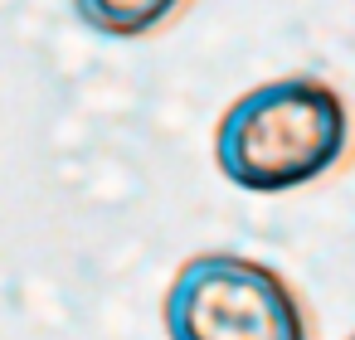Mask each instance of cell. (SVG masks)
<instances>
[{
    "label": "cell",
    "mask_w": 355,
    "mask_h": 340,
    "mask_svg": "<svg viewBox=\"0 0 355 340\" xmlns=\"http://www.w3.org/2000/svg\"><path fill=\"white\" fill-rule=\"evenodd\" d=\"M350 112L321 78H272L229 102L214 127V161L229 185L253 195L302 190L340 165Z\"/></svg>",
    "instance_id": "cell-1"
},
{
    "label": "cell",
    "mask_w": 355,
    "mask_h": 340,
    "mask_svg": "<svg viewBox=\"0 0 355 340\" xmlns=\"http://www.w3.org/2000/svg\"><path fill=\"white\" fill-rule=\"evenodd\" d=\"M171 340H306L292 287L239 253L190 258L161 301Z\"/></svg>",
    "instance_id": "cell-2"
},
{
    "label": "cell",
    "mask_w": 355,
    "mask_h": 340,
    "mask_svg": "<svg viewBox=\"0 0 355 340\" xmlns=\"http://www.w3.org/2000/svg\"><path fill=\"white\" fill-rule=\"evenodd\" d=\"M180 6L185 0H73L78 20L107 39H141L166 20H175Z\"/></svg>",
    "instance_id": "cell-3"
},
{
    "label": "cell",
    "mask_w": 355,
    "mask_h": 340,
    "mask_svg": "<svg viewBox=\"0 0 355 340\" xmlns=\"http://www.w3.org/2000/svg\"><path fill=\"white\" fill-rule=\"evenodd\" d=\"M350 340H355V335H350Z\"/></svg>",
    "instance_id": "cell-4"
}]
</instances>
